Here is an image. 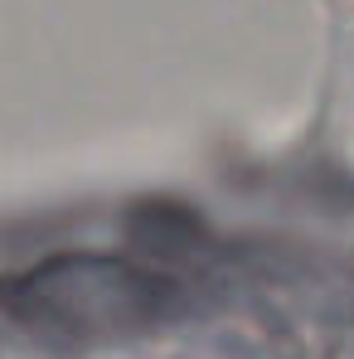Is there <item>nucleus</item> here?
Wrapping results in <instances>:
<instances>
[{"instance_id": "nucleus-1", "label": "nucleus", "mask_w": 354, "mask_h": 359, "mask_svg": "<svg viewBox=\"0 0 354 359\" xmlns=\"http://www.w3.org/2000/svg\"><path fill=\"white\" fill-rule=\"evenodd\" d=\"M39 311L78 330H131L170 306V282L126 262H63L34 282Z\"/></svg>"}]
</instances>
